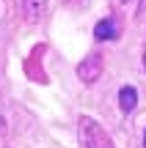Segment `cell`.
<instances>
[{"instance_id":"8992f818","label":"cell","mask_w":146,"mask_h":148,"mask_svg":"<svg viewBox=\"0 0 146 148\" xmlns=\"http://www.w3.org/2000/svg\"><path fill=\"white\" fill-rule=\"evenodd\" d=\"M64 3H66V5H86L88 0H64Z\"/></svg>"},{"instance_id":"9c48e42d","label":"cell","mask_w":146,"mask_h":148,"mask_svg":"<svg viewBox=\"0 0 146 148\" xmlns=\"http://www.w3.org/2000/svg\"><path fill=\"white\" fill-rule=\"evenodd\" d=\"M143 148H146V132H143Z\"/></svg>"},{"instance_id":"6da1fadb","label":"cell","mask_w":146,"mask_h":148,"mask_svg":"<svg viewBox=\"0 0 146 148\" xmlns=\"http://www.w3.org/2000/svg\"><path fill=\"white\" fill-rule=\"evenodd\" d=\"M77 134H80V148H116L110 134L99 126V121H94L91 115H83L77 123Z\"/></svg>"},{"instance_id":"52a82bcc","label":"cell","mask_w":146,"mask_h":148,"mask_svg":"<svg viewBox=\"0 0 146 148\" xmlns=\"http://www.w3.org/2000/svg\"><path fill=\"white\" fill-rule=\"evenodd\" d=\"M143 69H146V49H143Z\"/></svg>"},{"instance_id":"7a4b0ae2","label":"cell","mask_w":146,"mask_h":148,"mask_svg":"<svg viewBox=\"0 0 146 148\" xmlns=\"http://www.w3.org/2000/svg\"><path fill=\"white\" fill-rule=\"evenodd\" d=\"M99 74H102V58H99L97 52H91V55H88V58L83 60L80 66H77V77H80L86 85L97 82V79H99Z\"/></svg>"},{"instance_id":"ba28073f","label":"cell","mask_w":146,"mask_h":148,"mask_svg":"<svg viewBox=\"0 0 146 148\" xmlns=\"http://www.w3.org/2000/svg\"><path fill=\"white\" fill-rule=\"evenodd\" d=\"M143 8H146V0H143V3H141V11H143Z\"/></svg>"},{"instance_id":"5b68a950","label":"cell","mask_w":146,"mask_h":148,"mask_svg":"<svg viewBox=\"0 0 146 148\" xmlns=\"http://www.w3.org/2000/svg\"><path fill=\"white\" fill-rule=\"evenodd\" d=\"M135 104H138V93H135V88H132V85L119 88V107H121V112H132V110H135Z\"/></svg>"},{"instance_id":"3957f363","label":"cell","mask_w":146,"mask_h":148,"mask_svg":"<svg viewBox=\"0 0 146 148\" xmlns=\"http://www.w3.org/2000/svg\"><path fill=\"white\" fill-rule=\"evenodd\" d=\"M94 38L97 41H116L119 38V25H116L113 16H105L94 25Z\"/></svg>"},{"instance_id":"277c9868","label":"cell","mask_w":146,"mask_h":148,"mask_svg":"<svg viewBox=\"0 0 146 148\" xmlns=\"http://www.w3.org/2000/svg\"><path fill=\"white\" fill-rule=\"evenodd\" d=\"M22 8H25V16L30 22H39V19L47 16L50 3H47V0H22Z\"/></svg>"}]
</instances>
